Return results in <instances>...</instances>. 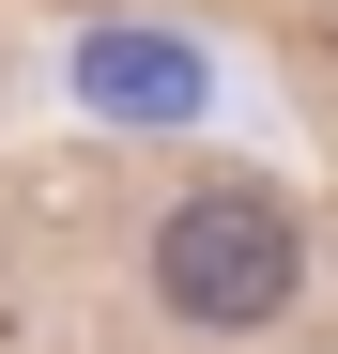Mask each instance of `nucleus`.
<instances>
[{"instance_id": "1", "label": "nucleus", "mask_w": 338, "mask_h": 354, "mask_svg": "<svg viewBox=\"0 0 338 354\" xmlns=\"http://www.w3.org/2000/svg\"><path fill=\"white\" fill-rule=\"evenodd\" d=\"M154 292L185 324H277L292 308V216L277 201H246V185H200V201H169V231H154Z\"/></svg>"}, {"instance_id": "2", "label": "nucleus", "mask_w": 338, "mask_h": 354, "mask_svg": "<svg viewBox=\"0 0 338 354\" xmlns=\"http://www.w3.org/2000/svg\"><path fill=\"white\" fill-rule=\"evenodd\" d=\"M92 93H123V108H185V62H108V46H92Z\"/></svg>"}]
</instances>
